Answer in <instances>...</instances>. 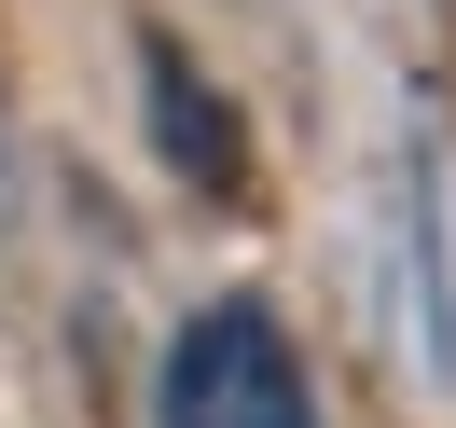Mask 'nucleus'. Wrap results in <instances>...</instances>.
Segmentation results:
<instances>
[{"label":"nucleus","mask_w":456,"mask_h":428,"mask_svg":"<svg viewBox=\"0 0 456 428\" xmlns=\"http://www.w3.org/2000/svg\"><path fill=\"white\" fill-rule=\"evenodd\" d=\"M401 222H415V345H428V373H456V262H443V166L428 152H415Z\"/></svg>","instance_id":"3"},{"label":"nucleus","mask_w":456,"mask_h":428,"mask_svg":"<svg viewBox=\"0 0 456 428\" xmlns=\"http://www.w3.org/2000/svg\"><path fill=\"white\" fill-rule=\"evenodd\" d=\"M139 97H152V152H167L208 207H249V194H263V180H249V125H235V97L208 84L167 28H139Z\"/></svg>","instance_id":"2"},{"label":"nucleus","mask_w":456,"mask_h":428,"mask_svg":"<svg viewBox=\"0 0 456 428\" xmlns=\"http://www.w3.org/2000/svg\"><path fill=\"white\" fill-rule=\"evenodd\" d=\"M152 428H318L290 332H277L263 304H208V318H180L167 387H152Z\"/></svg>","instance_id":"1"}]
</instances>
